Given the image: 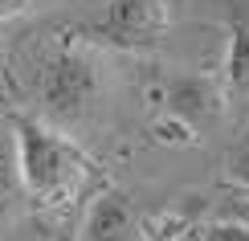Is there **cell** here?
<instances>
[{
  "label": "cell",
  "mask_w": 249,
  "mask_h": 241,
  "mask_svg": "<svg viewBox=\"0 0 249 241\" xmlns=\"http://www.w3.org/2000/svg\"><path fill=\"white\" fill-rule=\"evenodd\" d=\"M200 241H249V225L245 221H221V225H209L200 233Z\"/></svg>",
  "instance_id": "8"
},
{
  "label": "cell",
  "mask_w": 249,
  "mask_h": 241,
  "mask_svg": "<svg viewBox=\"0 0 249 241\" xmlns=\"http://www.w3.org/2000/svg\"><path fill=\"white\" fill-rule=\"evenodd\" d=\"M74 241H143V225L131 196L119 188H102L82 213Z\"/></svg>",
  "instance_id": "5"
},
{
  "label": "cell",
  "mask_w": 249,
  "mask_h": 241,
  "mask_svg": "<svg viewBox=\"0 0 249 241\" xmlns=\"http://www.w3.org/2000/svg\"><path fill=\"white\" fill-rule=\"evenodd\" d=\"M225 90L221 74H204V70H172L163 82V111L192 135H209L225 119Z\"/></svg>",
  "instance_id": "4"
},
{
  "label": "cell",
  "mask_w": 249,
  "mask_h": 241,
  "mask_svg": "<svg viewBox=\"0 0 249 241\" xmlns=\"http://www.w3.org/2000/svg\"><path fill=\"white\" fill-rule=\"evenodd\" d=\"M107 90H110V74L98 45L74 33L66 41H53L37 57L33 82H29V94H33L29 114H37L41 123L78 139L107 107Z\"/></svg>",
  "instance_id": "1"
},
{
  "label": "cell",
  "mask_w": 249,
  "mask_h": 241,
  "mask_svg": "<svg viewBox=\"0 0 249 241\" xmlns=\"http://www.w3.org/2000/svg\"><path fill=\"white\" fill-rule=\"evenodd\" d=\"M13 143L25 196L37 204L70 201L90 172V155L78 148L74 135L41 123L37 114H13Z\"/></svg>",
  "instance_id": "2"
},
{
  "label": "cell",
  "mask_w": 249,
  "mask_h": 241,
  "mask_svg": "<svg viewBox=\"0 0 249 241\" xmlns=\"http://www.w3.org/2000/svg\"><path fill=\"white\" fill-rule=\"evenodd\" d=\"M229 33V54H225V90L229 98L249 94V0H209Z\"/></svg>",
  "instance_id": "6"
},
{
  "label": "cell",
  "mask_w": 249,
  "mask_h": 241,
  "mask_svg": "<svg viewBox=\"0 0 249 241\" xmlns=\"http://www.w3.org/2000/svg\"><path fill=\"white\" fill-rule=\"evenodd\" d=\"M29 4H33V0H0V20H8V17H20Z\"/></svg>",
  "instance_id": "10"
},
{
  "label": "cell",
  "mask_w": 249,
  "mask_h": 241,
  "mask_svg": "<svg viewBox=\"0 0 249 241\" xmlns=\"http://www.w3.org/2000/svg\"><path fill=\"white\" fill-rule=\"evenodd\" d=\"M172 13L168 0H102V4L78 25V37L90 45L110 49H151L168 37Z\"/></svg>",
  "instance_id": "3"
},
{
  "label": "cell",
  "mask_w": 249,
  "mask_h": 241,
  "mask_svg": "<svg viewBox=\"0 0 249 241\" xmlns=\"http://www.w3.org/2000/svg\"><path fill=\"white\" fill-rule=\"evenodd\" d=\"M17 201H25V184H20V167H17V143H13V135H0V217Z\"/></svg>",
  "instance_id": "7"
},
{
  "label": "cell",
  "mask_w": 249,
  "mask_h": 241,
  "mask_svg": "<svg viewBox=\"0 0 249 241\" xmlns=\"http://www.w3.org/2000/svg\"><path fill=\"white\" fill-rule=\"evenodd\" d=\"M61 241H74V233H66V237H61Z\"/></svg>",
  "instance_id": "11"
},
{
  "label": "cell",
  "mask_w": 249,
  "mask_h": 241,
  "mask_svg": "<svg viewBox=\"0 0 249 241\" xmlns=\"http://www.w3.org/2000/svg\"><path fill=\"white\" fill-rule=\"evenodd\" d=\"M229 167H233V180H241L245 192H249V148H237L233 160H229Z\"/></svg>",
  "instance_id": "9"
}]
</instances>
